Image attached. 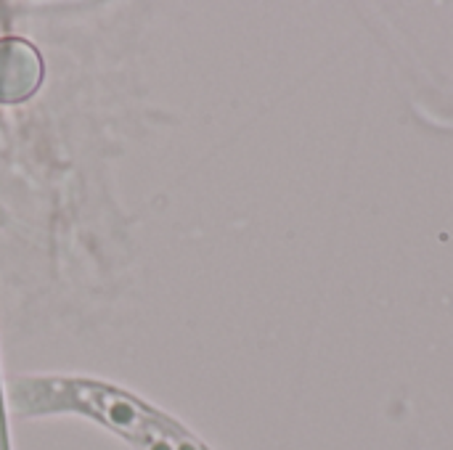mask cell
I'll use <instances>...</instances> for the list:
<instances>
[{"instance_id":"7a4b0ae2","label":"cell","mask_w":453,"mask_h":450,"mask_svg":"<svg viewBox=\"0 0 453 450\" xmlns=\"http://www.w3.org/2000/svg\"><path fill=\"white\" fill-rule=\"evenodd\" d=\"M0 450H8V446H5V422H3V403H0Z\"/></svg>"},{"instance_id":"6da1fadb","label":"cell","mask_w":453,"mask_h":450,"mask_svg":"<svg viewBox=\"0 0 453 450\" xmlns=\"http://www.w3.org/2000/svg\"><path fill=\"white\" fill-rule=\"evenodd\" d=\"M42 58L21 37L0 40V103H19L37 93L42 82Z\"/></svg>"}]
</instances>
